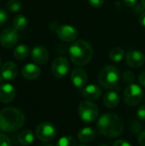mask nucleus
Instances as JSON below:
<instances>
[{"instance_id": "obj_1", "label": "nucleus", "mask_w": 145, "mask_h": 146, "mask_svg": "<svg viewBox=\"0 0 145 146\" xmlns=\"http://www.w3.org/2000/svg\"><path fill=\"white\" fill-rule=\"evenodd\" d=\"M97 128L100 134L108 138H117L124 130V124L120 116L115 114H104L98 120Z\"/></svg>"}, {"instance_id": "obj_2", "label": "nucleus", "mask_w": 145, "mask_h": 146, "mask_svg": "<svg viewBox=\"0 0 145 146\" xmlns=\"http://www.w3.org/2000/svg\"><path fill=\"white\" fill-rule=\"evenodd\" d=\"M25 123V115L14 107H7L0 111V130L5 133L15 132Z\"/></svg>"}, {"instance_id": "obj_3", "label": "nucleus", "mask_w": 145, "mask_h": 146, "mask_svg": "<svg viewBox=\"0 0 145 146\" xmlns=\"http://www.w3.org/2000/svg\"><path fill=\"white\" fill-rule=\"evenodd\" d=\"M71 61L77 66L88 64L93 57L92 46L85 40L75 41L68 50Z\"/></svg>"}, {"instance_id": "obj_4", "label": "nucleus", "mask_w": 145, "mask_h": 146, "mask_svg": "<svg viewBox=\"0 0 145 146\" xmlns=\"http://www.w3.org/2000/svg\"><path fill=\"white\" fill-rule=\"evenodd\" d=\"M121 80V72L119 68L113 65L104 67L99 73L98 82L99 84L108 90L119 89Z\"/></svg>"}, {"instance_id": "obj_5", "label": "nucleus", "mask_w": 145, "mask_h": 146, "mask_svg": "<svg viewBox=\"0 0 145 146\" xmlns=\"http://www.w3.org/2000/svg\"><path fill=\"white\" fill-rule=\"evenodd\" d=\"M79 115L80 119L86 123H92L98 118L99 110L97 106L89 100L82 101L79 105Z\"/></svg>"}, {"instance_id": "obj_6", "label": "nucleus", "mask_w": 145, "mask_h": 146, "mask_svg": "<svg viewBox=\"0 0 145 146\" xmlns=\"http://www.w3.org/2000/svg\"><path fill=\"white\" fill-rule=\"evenodd\" d=\"M143 97H144L143 89L136 84L129 85L125 89L123 93V100L125 104L128 106L138 105L142 101Z\"/></svg>"}, {"instance_id": "obj_7", "label": "nucleus", "mask_w": 145, "mask_h": 146, "mask_svg": "<svg viewBox=\"0 0 145 146\" xmlns=\"http://www.w3.org/2000/svg\"><path fill=\"white\" fill-rule=\"evenodd\" d=\"M35 135L43 142H50L56 138V129L54 125L48 122H43L36 127Z\"/></svg>"}, {"instance_id": "obj_8", "label": "nucleus", "mask_w": 145, "mask_h": 146, "mask_svg": "<svg viewBox=\"0 0 145 146\" xmlns=\"http://www.w3.org/2000/svg\"><path fill=\"white\" fill-rule=\"evenodd\" d=\"M69 68V62L66 57L63 56L56 57L51 64V73L56 78L58 79L65 77L68 74Z\"/></svg>"}, {"instance_id": "obj_9", "label": "nucleus", "mask_w": 145, "mask_h": 146, "mask_svg": "<svg viewBox=\"0 0 145 146\" xmlns=\"http://www.w3.org/2000/svg\"><path fill=\"white\" fill-rule=\"evenodd\" d=\"M19 36L14 27H7L0 33V44L5 49L13 48L18 41Z\"/></svg>"}, {"instance_id": "obj_10", "label": "nucleus", "mask_w": 145, "mask_h": 146, "mask_svg": "<svg viewBox=\"0 0 145 146\" xmlns=\"http://www.w3.org/2000/svg\"><path fill=\"white\" fill-rule=\"evenodd\" d=\"M56 33L61 40L67 43L73 42L78 37V31L70 25L59 26L56 30Z\"/></svg>"}, {"instance_id": "obj_11", "label": "nucleus", "mask_w": 145, "mask_h": 146, "mask_svg": "<svg viewBox=\"0 0 145 146\" xmlns=\"http://www.w3.org/2000/svg\"><path fill=\"white\" fill-rule=\"evenodd\" d=\"M71 81L73 85L78 89H83L87 83L88 76L85 69L81 68H74L70 75Z\"/></svg>"}, {"instance_id": "obj_12", "label": "nucleus", "mask_w": 145, "mask_h": 146, "mask_svg": "<svg viewBox=\"0 0 145 146\" xmlns=\"http://www.w3.org/2000/svg\"><path fill=\"white\" fill-rule=\"evenodd\" d=\"M145 62V56L139 50H130L126 55V62L131 68H139Z\"/></svg>"}, {"instance_id": "obj_13", "label": "nucleus", "mask_w": 145, "mask_h": 146, "mask_svg": "<svg viewBox=\"0 0 145 146\" xmlns=\"http://www.w3.org/2000/svg\"><path fill=\"white\" fill-rule=\"evenodd\" d=\"M15 88L9 83L0 86V102L3 104H9L15 98Z\"/></svg>"}, {"instance_id": "obj_14", "label": "nucleus", "mask_w": 145, "mask_h": 146, "mask_svg": "<svg viewBox=\"0 0 145 146\" xmlns=\"http://www.w3.org/2000/svg\"><path fill=\"white\" fill-rule=\"evenodd\" d=\"M82 94L86 100L95 101L102 96L103 91L101 87H99L98 86L91 84V85L85 86L82 89Z\"/></svg>"}, {"instance_id": "obj_15", "label": "nucleus", "mask_w": 145, "mask_h": 146, "mask_svg": "<svg viewBox=\"0 0 145 146\" xmlns=\"http://www.w3.org/2000/svg\"><path fill=\"white\" fill-rule=\"evenodd\" d=\"M18 74L17 66L12 62H5L1 68V75L7 81H11L15 79Z\"/></svg>"}, {"instance_id": "obj_16", "label": "nucleus", "mask_w": 145, "mask_h": 146, "mask_svg": "<svg viewBox=\"0 0 145 146\" xmlns=\"http://www.w3.org/2000/svg\"><path fill=\"white\" fill-rule=\"evenodd\" d=\"M32 59L38 64H44L49 60V52L43 46H36L32 50Z\"/></svg>"}, {"instance_id": "obj_17", "label": "nucleus", "mask_w": 145, "mask_h": 146, "mask_svg": "<svg viewBox=\"0 0 145 146\" xmlns=\"http://www.w3.org/2000/svg\"><path fill=\"white\" fill-rule=\"evenodd\" d=\"M22 76L29 80H33L38 79L41 74V69L40 68L33 63H27L25 66H23L21 69Z\"/></svg>"}, {"instance_id": "obj_18", "label": "nucleus", "mask_w": 145, "mask_h": 146, "mask_svg": "<svg viewBox=\"0 0 145 146\" xmlns=\"http://www.w3.org/2000/svg\"><path fill=\"white\" fill-rule=\"evenodd\" d=\"M120 100L121 99H120L119 94L115 91H110V92H108L104 94L103 102V104L107 108L115 109L119 105Z\"/></svg>"}, {"instance_id": "obj_19", "label": "nucleus", "mask_w": 145, "mask_h": 146, "mask_svg": "<svg viewBox=\"0 0 145 146\" xmlns=\"http://www.w3.org/2000/svg\"><path fill=\"white\" fill-rule=\"evenodd\" d=\"M96 137V131L92 127H84L78 133V139L82 143H90Z\"/></svg>"}, {"instance_id": "obj_20", "label": "nucleus", "mask_w": 145, "mask_h": 146, "mask_svg": "<svg viewBox=\"0 0 145 146\" xmlns=\"http://www.w3.org/2000/svg\"><path fill=\"white\" fill-rule=\"evenodd\" d=\"M19 143L23 146L30 145L34 140V134L31 130H24L18 136Z\"/></svg>"}, {"instance_id": "obj_21", "label": "nucleus", "mask_w": 145, "mask_h": 146, "mask_svg": "<svg viewBox=\"0 0 145 146\" xmlns=\"http://www.w3.org/2000/svg\"><path fill=\"white\" fill-rule=\"evenodd\" d=\"M14 56L17 60H24L29 55V48L25 44H20L14 50Z\"/></svg>"}, {"instance_id": "obj_22", "label": "nucleus", "mask_w": 145, "mask_h": 146, "mask_svg": "<svg viewBox=\"0 0 145 146\" xmlns=\"http://www.w3.org/2000/svg\"><path fill=\"white\" fill-rule=\"evenodd\" d=\"M126 56L125 50L121 47H115L109 51V58L112 62H120Z\"/></svg>"}, {"instance_id": "obj_23", "label": "nucleus", "mask_w": 145, "mask_h": 146, "mask_svg": "<svg viewBox=\"0 0 145 146\" xmlns=\"http://www.w3.org/2000/svg\"><path fill=\"white\" fill-rule=\"evenodd\" d=\"M26 25H27V19H26V17H25L24 15H16L14 18L13 23H12L13 27L16 31L24 30L26 27Z\"/></svg>"}, {"instance_id": "obj_24", "label": "nucleus", "mask_w": 145, "mask_h": 146, "mask_svg": "<svg viewBox=\"0 0 145 146\" xmlns=\"http://www.w3.org/2000/svg\"><path fill=\"white\" fill-rule=\"evenodd\" d=\"M56 146H77V143L73 137L64 136L59 139Z\"/></svg>"}, {"instance_id": "obj_25", "label": "nucleus", "mask_w": 145, "mask_h": 146, "mask_svg": "<svg viewBox=\"0 0 145 146\" xmlns=\"http://www.w3.org/2000/svg\"><path fill=\"white\" fill-rule=\"evenodd\" d=\"M7 9L10 12H18L21 9V3L20 0H9L7 3Z\"/></svg>"}, {"instance_id": "obj_26", "label": "nucleus", "mask_w": 145, "mask_h": 146, "mask_svg": "<svg viewBox=\"0 0 145 146\" xmlns=\"http://www.w3.org/2000/svg\"><path fill=\"white\" fill-rule=\"evenodd\" d=\"M123 81L125 84L126 85H132V84H134L133 82L135 81V75L132 72V71H126L123 74Z\"/></svg>"}, {"instance_id": "obj_27", "label": "nucleus", "mask_w": 145, "mask_h": 146, "mask_svg": "<svg viewBox=\"0 0 145 146\" xmlns=\"http://www.w3.org/2000/svg\"><path fill=\"white\" fill-rule=\"evenodd\" d=\"M0 146H11L10 139L4 133H0Z\"/></svg>"}, {"instance_id": "obj_28", "label": "nucleus", "mask_w": 145, "mask_h": 146, "mask_svg": "<svg viewBox=\"0 0 145 146\" xmlns=\"http://www.w3.org/2000/svg\"><path fill=\"white\" fill-rule=\"evenodd\" d=\"M137 118L140 121H145V105H141L138 109Z\"/></svg>"}, {"instance_id": "obj_29", "label": "nucleus", "mask_w": 145, "mask_h": 146, "mask_svg": "<svg viewBox=\"0 0 145 146\" xmlns=\"http://www.w3.org/2000/svg\"><path fill=\"white\" fill-rule=\"evenodd\" d=\"M105 0H88L89 4L93 8H101L104 4Z\"/></svg>"}, {"instance_id": "obj_30", "label": "nucleus", "mask_w": 145, "mask_h": 146, "mask_svg": "<svg viewBox=\"0 0 145 146\" xmlns=\"http://www.w3.org/2000/svg\"><path fill=\"white\" fill-rule=\"evenodd\" d=\"M7 19H8V15L6 12L0 8V27L3 26L7 21Z\"/></svg>"}, {"instance_id": "obj_31", "label": "nucleus", "mask_w": 145, "mask_h": 146, "mask_svg": "<svg viewBox=\"0 0 145 146\" xmlns=\"http://www.w3.org/2000/svg\"><path fill=\"white\" fill-rule=\"evenodd\" d=\"M123 3L128 8H133L137 4L138 0H123Z\"/></svg>"}, {"instance_id": "obj_32", "label": "nucleus", "mask_w": 145, "mask_h": 146, "mask_svg": "<svg viewBox=\"0 0 145 146\" xmlns=\"http://www.w3.org/2000/svg\"><path fill=\"white\" fill-rule=\"evenodd\" d=\"M138 144L140 145V146H145V131L142 132L138 139Z\"/></svg>"}, {"instance_id": "obj_33", "label": "nucleus", "mask_w": 145, "mask_h": 146, "mask_svg": "<svg viewBox=\"0 0 145 146\" xmlns=\"http://www.w3.org/2000/svg\"><path fill=\"white\" fill-rule=\"evenodd\" d=\"M113 146H132V145L124 139H120V140H117Z\"/></svg>"}, {"instance_id": "obj_34", "label": "nucleus", "mask_w": 145, "mask_h": 146, "mask_svg": "<svg viewBox=\"0 0 145 146\" xmlns=\"http://www.w3.org/2000/svg\"><path fill=\"white\" fill-rule=\"evenodd\" d=\"M138 81H139V84L145 87V71H144L138 77Z\"/></svg>"}, {"instance_id": "obj_35", "label": "nucleus", "mask_w": 145, "mask_h": 146, "mask_svg": "<svg viewBox=\"0 0 145 146\" xmlns=\"http://www.w3.org/2000/svg\"><path fill=\"white\" fill-rule=\"evenodd\" d=\"M138 21H139V23L141 24V26L144 27H145V12L144 13H142L138 18Z\"/></svg>"}, {"instance_id": "obj_36", "label": "nucleus", "mask_w": 145, "mask_h": 146, "mask_svg": "<svg viewBox=\"0 0 145 146\" xmlns=\"http://www.w3.org/2000/svg\"><path fill=\"white\" fill-rule=\"evenodd\" d=\"M141 5H142L143 8L145 9V0H141Z\"/></svg>"}, {"instance_id": "obj_37", "label": "nucleus", "mask_w": 145, "mask_h": 146, "mask_svg": "<svg viewBox=\"0 0 145 146\" xmlns=\"http://www.w3.org/2000/svg\"><path fill=\"white\" fill-rule=\"evenodd\" d=\"M2 80H3V77H2V75H0V85L2 83Z\"/></svg>"}, {"instance_id": "obj_38", "label": "nucleus", "mask_w": 145, "mask_h": 146, "mask_svg": "<svg viewBox=\"0 0 145 146\" xmlns=\"http://www.w3.org/2000/svg\"><path fill=\"white\" fill-rule=\"evenodd\" d=\"M97 146H108V145H97Z\"/></svg>"}, {"instance_id": "obj_39", "label": "nucleus", "mask_w": 145, "mask_h": 146, "mask_svg": "<svg viewBox=\"0 0 145 146\" xmlns=\"http://www.w3.org/2000/svg\"><path fill=\"white\" fill-rule=\"evenodd\" d=\"M42 146H53V145H42Z\"/></svg>"}, {"instance_id": "obj_40", "label": "nucleus", "mask_w": 145, "mask_h": 146, "mask_svg": "<svg viewBox=\"0 0 145 146\" xmlns=\"http://www.w3.org/2000/svg\"><path fill=\"white\" fill-rule=\"evenodd\" d=\"M0 66H1V58H0Z\"/></svg>"}, {"instance_id": "obj_41", "label": "nucleus", "mask_w": 145, "mask_h": 146, "mask_svg": "<svg viewBox=\"0 0 145 146\" xmlns=\"http://www.w3.org/2000/svg\"><path fill=\"white\" fill-rule=\"evenodd\" d=\"M79 146H87V145H79Z\"/></svg>"}, {"instance_id": "obj_42", "label": "nucleus", "mask_w": 145, "mask_h": 146, "mask_svg": "<svg viewBox=\"0 0 145 146\" xmlns=\"http://www.w3.org/2000/svg\"><path fill=\"white\" fill-rule=\"evenodd\" d=\"M0 1H1V0H0Z\"/></svg>"}]
</instances>
